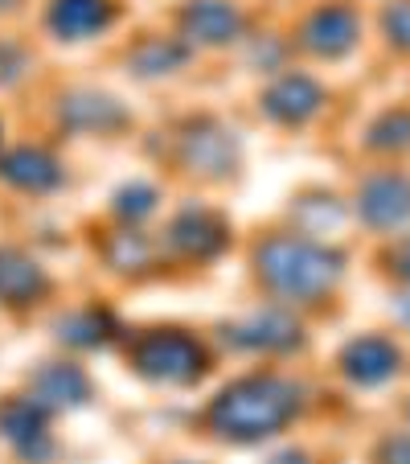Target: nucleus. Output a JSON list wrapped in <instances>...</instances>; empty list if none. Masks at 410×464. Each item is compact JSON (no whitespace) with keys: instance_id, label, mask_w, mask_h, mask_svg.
<instances>
[{"instance_id":"obj_5","label":"nucleus","mask_w":410,"mask_h":464,"mask_svg":"<svg viewBox=\"0 0 410 464\" xmlns=\"http://www.w3.org/2000/svg\"><path fill=\"white\" fill-rule=\"evenodd\" d=\"M181 160L201 177H226L234 165V140L218 123H193L181 136Z\"/></svg>"},{"instance_id":"obj_24","label":"nucleus","mask_w":410,"mask_h":464,"mask_svg":"<svg viewBox=\"0 0 410 464\" xmlns=\"http://www.w3.org/2000/svg\"><path fill=\"white\" fill-rule=\"evenodd\" d=\"M386 460L390 464H410V440H394V444H386Z\"/></svg>"},{"instance_id":"obj_25","label":"nucleus","mask_w":410,"mask_h":464,"mask_svg":"<svg viewBox=\"0 0 410 464\" xmlns=\"http://www.w3.org/2000/svg\"><path fill=\"white\" fill-rule=\"evenodd\" d=\"M271 464H308V456L304 452H283V456H275Z\"/></svg>"},{"instance_id":"obj_26","label":"nucleus","mask_w":410,"mask_h":464,"mask_svg":"<svg viewBox=\"0 0 410 464\" xmlns=\"http://www.w3.org/2000/svg\"><path fill=\"white\" fill-rule=\"evenodd\" d=\"M398 267H402V276H410V238L402 243V251H398Z\"/></svg>"},{"instance_id":"obj_16","label":"nucleus","mask_w":410,"mask_h":464,"mask_svg":"<svg viewBox=\"0 0 410 464\" xmlns=\"http://www.w3.org/2000/svg\"><path fill=\"white\" fill-rule=\"evenodd\" d=\"M45 292V272L29 255L0 246V300L5 304H29Z\"/></svg>"},{"instance_id":"obj_21","label":"nucleus","mask_w":410,"mask_h":464,"mask_svg":"<svg viewBox=\"0 0 410 464\" xmlns=\"http://www.w3.org/2000/svg\"><path fill=\"white\" fill-rule=\"evenodd\" d=\"M369 144L374 149H402L410 144V111H390L382 123L369 128Z\"/></svg>"},{"instance_id":"obj_18","label":"nucleus","mask_w":410,"mask_h":464,"mask_svg":"<svg viewBox=\"0 0 410 464\" xmlns=\"http://www.w3.org/2000/svg\"><path fill=\"white\" fill-rule=\"evenodd\" d=\"M111 329H115L111 316L95 313V308H87V313H71L66 321H58L62 342L82 345V350H95V345H103L107 337H111Z\"/></svg>"},{"instance_id":"obj_23","label":"nucleus","mask_w":410,"mask_h":464,"mask_svg":"<svg viewBox=\"0 0 410 464\" xmlns=\"http://www.w3.org/2000/svg\"><path fill=\"white\" fill-rule=\"evenodd\" d=\"M386 34L402 50H410V0H394L390 9H386Z\"/></svg>"},{"instance_id":"obj_1","label":"nucleus","mask_w":410,"mask_h":464,"mask_svg":"<svg viewBox=\"0 0 410 464\" xmlns=\"http://www.w3.org/2000/svg\"><path fill=\"white\" fill-rule=\"evenodd\" d=\"M300 391L283 378H238L210 403V428L222 440L254 444L262 436H275L296 415Z\"/></svg>"},{"instance_id":"obj_11","label":"nucleus","mask_w":410,"mask_h":464,"mask_svg":"<svg viewBox=\"0 0 410 464\" xmlns=\"http://www.w3.org/2000/svg\"><path fill=\"white\" fill-rule=\"evenodd\" d=\"M168 238H173L176 251L193 255V259H210V255H218L222 246H226V222L218 218V214L210 210H185L181 218H173V227H168Z\"/></svg>"},{"instance_id":"obj_3","label":"nucleus","mask_w":410,"mask_h":464,"mask_svg":"<svg viewBox=\"0 0 410 464\" xmlns=\"http://www.w3.org/2000/svg\"><path fill=\"white\" fill-rule=\"evenodd\" d=\"M131 366L152 382H193L205 370V350L185 334H148L131 350Z\"/></svg>"},{"instance_id":"obj_19","label":"nucleus","mask_w":410,"mask_h":464,"mask_svg":"<svg viewBox=\"0 0 410 464\" xmlns=\"http://www.w3.org/2000/svg\"><path fill=\"white\" fill-rule=\"evenodd\" d=\"M107 259H111V267H119V272H140V267L152 263V243L140 230H123V235H115L111 243H107Z\"/></svg>"},{"instance_id":"obj_17","label":"nucleus","mask_w":410,"mask_h":464,"mask_svg":"<svg viewBox=\"0 0 410 464\" xmlns=\"http://www.w3.org/2000/svg\"><path fill=\"white\" fill-rule=\"evenodd\" d=\"M62 120L74 123V128H87V131H111L123 123V111L107 95H71L62 103Z\"/></svg>"},{"instance_id":"obj_7","label":"nucleus","mask_w":410,"mask_h":464,"mask_svg":"<svg viewBox=\"0 0 410 464\" xmlns=\"http://www.w3.org/2000/svg\"><path fill=\"white\" fill-rule=\"evenodd\" d=\"M361 218L369 227H402L410 218V181L398 173H382L361 189Z\"/></svg>"},{"instance_id":"obj_28","label":"nucleus","mask_w":410,"mask_h":464,"mask_svg":"<svg viewBox=\"0 0 410 464\" xmlns=\"http://www.w3.org/2000/svg\"><path fill=\"white\" fill-rule=\"evenodd\" d=\"M402 313H406V316H410V296H406V300H402Z\"/></svg>"},{"instance_id":"obj_22","label":"nucleus","mask_w":410,"mask_h":464,"mask_svg":"<svg viewBox=\"0 0 410 464\" xmlns=\"http://www.w3.org/2000/svg\"><path fill=\"white\" fill-rule=\"evenodd\" d=\"M152 206H157V189L152 185H128V189L115 193V210L123 218H144V214H152Z\"/></svg>"},{"instance_id":"obj_2","label":"nucleus","mask_w":410,"mask_h":464,"mask_svg":"<svg viewBox=\"0 0 410 464\" xmlns=\"http://www.w3.org/2000/svg\"><path fill=\"white\" fill-rule=\"evenodd\" d=\"M259 276L291 300H312L332 288L340 276V255L329 246L312 243V238L296 235H275L259 246Z\"/></svg>"},{"instance_id":"obj_20","label":"nucleus","mask_w":410,"mask_h":464,"mask_svg":"<svg viewBox=\"0 0 410 464\" xmlns=\"http://www.w3.org/2000/svg\"><path fill=\"white\" fill-rule=\"evenodd\" d=\"M131 62H136V71L140 74H168L176 71L185 62V45L176 42H144L140 50L131 53Z\"/></svg>"},{"instance_id":"obj_15","label":"nucleus","mask_w":410,"mask_h":464,"mask_svg":"<svg viewBox=\"0 0 410 464\" xmlns=\"http://www.w3.org/2000/svg\"><path fill=\"white\" fill-rule=\"evenodd\" d=\"M0 177L13 181L17 189H29V193H45L62 181V169L50 152L42 149H13L9 157L0 160Z\"/></svg>"},{"instance_id":"obj_27","label":"nucleus","mask_w":410,"mask_h":464,"mask_svg":"<svg viewBox=\"0 0 410 464\" xmlns=\"http://www.w3.org/2000/svg\"><path fill=\"white\" fill-rule=\"evenodd\" d=\"M13 5H17V0H0V9H13Z\"/></svg>"},{"instance_id":"obj_10","label":"nucleus","mask_w":410,"mask_h":464,"mask_svg":"<svg viewBox=\"0 0 410 464\" xmlns=\"http://www.w3.org/2000/svg\"><path fill=\"white\" fill-rule=\"evenodd\" d=\"M353 42H358V17L349 9H340V5L312 13L304 25V45L320 58H340V53L353 50Z\"/></svg>"},{"instance_id":"obj_14","label":"nucleus","mask_w":410,"mask_h":464,"mask_svg":"<svg viewBox=\"0 0 410 464\" xmlns=\"http://www.w3.org/2000/svg\"><path fill=\"white\" fill-rule=\"evenodd\" d=\"M340 366H345V374H349L353 382L377 386V382H386V378L398 370V350H394L390 342H382V337H361V342L345 345Z\"/></svg>"},{"instance_id":"obj_13","label":"nucleus","mask_w":410,"mask_h":464,"mask_svg":"<svg viewBox=\"0 0 410 464\" xmlns=\"http://www.w3.org/2000/svg\"><path fill=\"white\" fill-rule=\"evenodd\" d=\"M181 25H185V34L201 45H226L238 37L243 17H238V9H230L226 0H197V5L185 9Z\"/></svg>"},{"instance_id":"obj_8","label":"nucleus","mask_w":410,"mask_h":464,"mask_svg":"<svg viewBox=\"0 0 410 464\" xmlns=\"http://www.w3.org/2000/svg\"><path fill=\"white\" fill-rule=\"evenodd\" d=\"M324 103V91L316 87L308 74H283L275 87L262 95V111L280 123H304L308 115H316Z\"/></svg>"},{"instance_id":"obj_12","label":"nucleus","mask_w":410,"mask_h":464,"mask_svg":"<svg viewBox=\"0 0 410 464\" xmlns=\"http://www.w3.org/2000/svg\"><path fill=\"white\" fill-rule=\"evenodd\" d=\"M111 21H115L111 0H53V9H50V29L58 37H66V42L95 37Z\"/></svg>"},{"instance_id":"obj_6","label":"nucleus","mask_w":410,"mask_h":464,"mask_svg":"<svg viewBox=\"0 0 410 464\" xmlns=\"http://www.w3.org/2000/svg\"><path fill=\"white\" fill-rule=\"evenodd\" d=\"M0 431L29 460H42L50 452V431H45V411L33 399H9L0 407Z\"/></svg>"},{"instance_id":"obj_4","label":"nucleus","mask_w":410,"mask_h":464,"mask_svg":"<svg viewBox=\"0 0 410 464\" xmlns=\"http://www.w3.org/2000/svg\"><path fill=\"white\" fill-rule=\"evenodd\" d=\"M29 399H33L42 411H58V407H82L91 399V382L79 366H66V362H50L29 378Z\"/></svg>"},{"instance_id":"obj_9","label":"nucleus","mask_w":410,"mask_h":464,"mask_svg":"<svg viewBox=\"0 0 410 464\" xmlns=\"http://www.w3.org/2000/svg\"><path fill=\"white\" fill-rule=\"evenodd\" d=\"M226 342L243 345V350H288V345L300 342V324L291 321V316L267 308V313H254V316H246V321L230 324Z\"/></svg>"}]
</instances>
